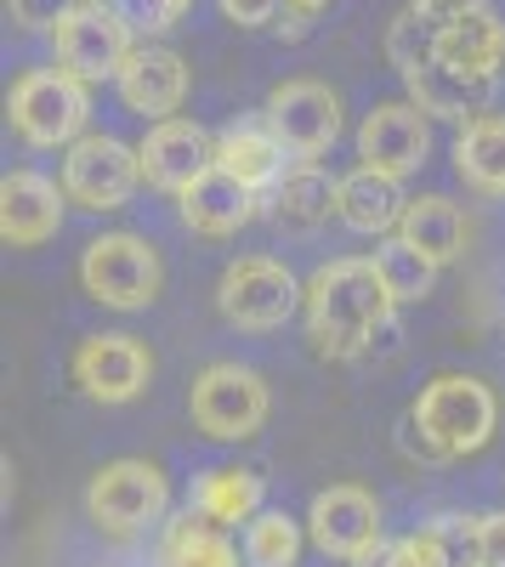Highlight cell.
<instances>
[{
	"label": "cell",
	"mask_w": 505,
	"mask_h": 567,
	"mask_svg": "<svg viewBox=\"0 0 505 567\" xmlns=\"http://www.w3.org/2000/svg\"><path fill=\"white\" fill-rule=\"evenodd\" d=\"M392 312H398V301L387 296L370 256H336L324 267H312V278H307L301 323H307L312 352L330 363L363 358L392 329Z\"/></svg>",
	"instance_id": "1"
},
{
	"label": "cell",
	"mask_w": 505,
	"mask_h": 567,
	"mask_svg": "<svg viewBox=\"0 0 505 567\" xmlns=\"http://www.w3.org/2000/svg\"><path fill=\"white\" fill-rule=\"evenodd\" d=\"M499 425V398L477 374H432L421 386V398L409 403V432L421 437L426 460H466L477 449H488Z\"/></svg>",
	"instance_id": "2"
},
{
	"label": "cell",
	"mask_w": 505,
	"mask_h": 567,
	"mask_svg": "<svg viewBox=\"0 0 505 567\" xmlns=\"http://www.w3.org/2000/svg\"><path fill=\"white\" fill-rule=\"evenodd\" d=\"M7 114L29 148H74L85 136V120H91V85L80 74H69L63 63L29 69L12 80Z\"/></svg>",
	"instance_id": "3"
},
{
	"label": "cell",
	"mask_w": 505,
	"mask_h": 567,
	"mask_svg": "<svg viewBox=\"0 0 505 567\" xmlns=\"http://www.w3.org/2000/svg\"><path fill=\"white\" fill-rule=\"evenodd\" d=\"M165 511H171V483L154 460H109L85 483V523L109 539L165 528Z\"/></svg>",
	"instance_id": "4"
},
{
	"label": "cell",
	"mask_w": 505,
	"mask_h": 567,
	"mask_svg": "<svg viewBox=\"0 0 505 567\" xmlns=\"http://www.w3.org/2000/svg\"><path fill=\"white\" fill-rule=\"evenodd\" d=\"M301 301H307V284L279 256H239L216 278V312H221V323L245 329V336L285 329L301 312Z\"/></svg>",
	"instance_id": "5"
},
{
	"label": "cell",
	"mask_w": 505,
	"mask_h": 567,
	"mask_svg": "<svg viewBox=\"0 0 505 567\" xmlns=\"http://www.w3.org/2000/svg\"><path fill=\"white\" fill-rule=\"evenodd\" d=\"M159 250L143 239V233H97L80 250V290L109 307V312H143L159 301Z\"/></svg>",
	"instance_id": "6"
},
{
	"label": "cell",
	"mask_w": 505,
	"mask_h": 567,
	"mask_svg": "<svg viewBox=\"0 0 505 567\" xmlns=\"http://www.w3.org/2000/svg\"><path fill=\"white\" fill-rule=\"evenodd\" d=\"M188 414L210 443H250L272 414V386L250 363H205L188 386Z\"/></svg>",
	"instance_id": "7"
},
{
	"label": "cell",
	"mask_w": 505,
	"mask_h": 567,
	"mask_svg": "<svg viewBox=\"0 0 505 567\" xmlns=\"http://www.w3.org/2000/svg\"><path fill=\"white\" fill-rule=\"evenodd\" d=\"M143 187V154L109 131H85L74 148H63V194L74 210H125Z\"/></svg>",
	"instance_id": "8"
},
{
	"label": "cell",
	"mask_w": 505,
	"mask_h": 567,
	"mask_svg": "<svg viewBox=\"0 0 505 567\" xmlns=\"http://www.w3.org/2000/svg\"><path fill=\"white\" fill-rule=\"evenodd\" d=\"M307 539L324 550L330 561L363 567L387 550V528H381V499L358 483H330L318 488L307 505Z\"/></svg>",
	"instance_id": "9"
},
{
	"label": "cell",
	"mask_w": 505,
	"mask_h": 567,
	"mask_svg": "<svg viewBox=\"0 0 505 567\" xmlns=\"http://www.w3.org/2000/svg\"><path fill=\"white\" fill-rule=\"evenodd\" d=\"M261 114H267L272 136L290 148L296 165H318L341 142V97H336L324 80H307V74L279 80V85L267 91Z\"/></svg>",
	"instance_id": "10"
},
{
	"label": "cell",
	"mask_w": 505,
	"mask_h": 567,
	"mask_svg": "<svg viewBox=\"0 0 505 567\" xmlns=\"http://www.w3.org/2000/svg\"><path fill=\"white\" fill-rule=\"evenodd\" d=\"M52 52L69 74H80L85 85H97V80H120L125 58L136 52V40H131V18L114 12L109 0H80V7L52 29Z\"/></svg>",
	"instance_id": "11"
},
{
	"label": "cell",
	"mask_w": 505,
	"mask_h": 567,
	"mask_svg": "<svg viewBox=\"0 0 505 567\" xmlns=\"http://www.w3.org/2000/svg\"><path fill=\"white\" fill-rule=\"evenodd\" d=\"M69 374L80 398L103 403V409H120V403H136L154 381V352L125 336V329H103V336H85L69 358Z\"/></svg>",
	"instance_id": "12"
},
{
	"label": "cell",
	"mask_w": 505,
	"mask_h": 567,
	"mask_svg": "<svg viewBox=\"0 0 505 567\" xmlns=\"http://www.w3.org/2000/svg\"><path fill=\"white\" fill-rule=\"evenodd\" d=\"M432 159V120L415 103H375L358 120V165H370L381 176H415Z\"/></svg>",
	"instance_id": "13"
},
{
	"label": "cell",
	"mask_w": 505,
	"mask_h": 567,
	"mask_svg": "<svg viewBox=\"0 0 505 567\" xmlns=\"http://www.w3.org/2000/svg\"><path fill=\"white\" fill-rule=\"evenodd\" d=\"M136 154H143V182L159 187V194H188V187L216 171V136L199 125V120H159L148 125V136L136 142Z\"/></svg>",
	"instance_id": "14"
},
{
	"label": "cell",
	"mask_w": 505,
	"mask_h": 567,
	"mask_svg": "<svg viewBox=\"0 0 505 567\" xmlns=\"http://www.w3.org/2000/svg\"><path fill=\"white\" fill-rule=\"evenodd\" d=\"M69 194L63 182L40 176V171H7L0 176V239L7 250H40L63 233Z\"/></svg>",
	"instance_id": "15"
},
{
	"label": "cell",
	"mask_w": 505,
	"mask_h": 567,
	"mask_svg": "<svg viewBox=\"0 0 505 567\" xmlns=\"http://www.w3.org/2000/svg\"><path fill=\"white\" fill-rule=\"evenodd\" d=\"M120 103L131 114H143V120H176L182 103H188V63H182V52H171V45L148 40V45H136V52L125 58L120 69Z\"/></svg>",
	"instance_id": "16"
},
{
	"label": "cell",
	"mask_w": 505,
	"mask_h": 567,
	"mask_svg": "<svg viewBox=\"0 0 505 567\" xmlns=\"http://www.w3.org/2000/svg\"><path fill=\"white\" fill-rule=\"evenodd\" d=\"M216 165L227 171V176H239L250 194H272L285 176H290V148L279 136H272V125H267V114H239V120H227L221 131H216Z\"/></svg>",
	"instance_id": "17"
},
{
	"label": "cell",
	"mask_w": 505,
	"mask_h": 567,
	"mask_svg": "<svg viewBox=\"0 0 505 567\" xmlns=\"http://www.w3.org/2000/svg\"><path fill=\"white\" fill-rule=\"evenodd\" d=\"M176 210H182V227L199 233V239H234V233H245L261 216V194H250L239 176H227L216 165L176 199Z\"/></svg>",
	"instance_id": "18"
},
{
	"label": "cell",
	"mask_w": 505,
	"mask_h": 567,
	"mask_svg": "<svg viewBox=\"0 0 505 567\" xmlns=\"http://www.w3.org/2000/svg\"><path fill=\"white\" fill-rule=\"evenodd\" d=\"M336 199H341V176H330L324 165H290V176L261 199V216L279 233H318L330 216H341Z\"/></svg>",
	"instance_id": "19"
},
{
	"label": "cell",
	"mask_w": 505,
	"mask_h": 567,
	"mask_svg": "<svg viewBox=\"0 0 505 567\" xmlns=\"http://www.w3.org/2000/svg\"><path fill=\"white\" fill-rule=\"evenodd\" d=\"M403 91H409V103H415L426 120H477L494 109V91L499 80H472L461 69H449V63H421L415 74H403Z\"/></svg>",
	"instance_id": "20"
},
{
	"label": "cell",
	"mask_w": 505,
	"mask_h": 567,
	"mask_svg": "<svg viewBox=\"0 0 505 567\" xmlns=\"http://www.w3.org/2000/svg\"><path fill=\"white\" fill-rule=\"evenodd\" d=\"M336 210H341L336 221H341L347 233H363V239H392V233L403 227L409 199H403V182H398V176H381V171H370V165H358V171L341 176Z\"/></svg>",
	"instance_id": "21"
},
{
	"label": "cell",
	"mask_w": 505,
	"mask_h": 567,
	"mask_svg": "<svg viewBox=\"0 0 505 567\" xmlns=\"http://www.w3.org/2000/svg\"><path fill=\"white\" fill-rule=\"evenodd\" d=\"M437 63L461 69L472 80H499V69H505V18L494 7H483V12H466V18L443 23L437 29Z\"/></svg>",
	"instance_id": "22"
},
{
	"label": "cell",
	"mask_w": 505,
	"mask_h": 567,
	"mask_svg": "<svg viewBox=\"0 0 505 567\" xmlns=\"http://www.w3.org/2000/svg\"><path fill=\"white\" fill-rule=\"evenodd\" d=\"M154 561H159V567H239L245 550L234 545V534H227L221 523H210V516H199V511L188 505V511L165 516Z\"/></svg>",
	"instance_id": "23"
},
{
	"label": "cell",
	"mask_w": 505,
	"mask_h": 567,
	"mask_svg": "<svg viewBox=\"0 0 505 567\" xmlns=\"http://www.w3.org/2000/svg\"><path fill=\"white\" fill-rule=\"evenodd\" d=\"M188 505L199 516H210V523H221V528H239V523H256V516L267 511V483L245 465H210V471L194 477Z\"/></svg>",
	"instance_id": "24"
},
{
	"label": "cell",
	"mask_w": 505,
	"mask_h": 567,
	"mask_svg": "<svg viewBox=\"0 0 505 567\" xmlns=\"http://www.w3.org/2000/svg\"><path fill=\"white\" fill-rule=\"evenodd\" d=\"M454 171L472 194L483 199H505V114H477L454 136Z\"/></svg>",
	"instance_id": "25"
},
{
	"label": "cell",
	"mask_w": 505,
	"mask_h": 567,
	"mask_svg": "<svg viewBox=\"0 0 505 567\" xmlns=\"http://www.w3.org/2000/svg\"><path fill=\"white\" fill-rule=\"evenodd\" d=\"M398 239L415 245L426 261L449 267V261L466 256V210L454 205V199H443V194H421V199H409Z\"/></svg>",
	"instance_id": "26"
},
{
	"label": "cell",
	"mask_w": 505,
	"mask_h": 567,
	"mask_svg": "<svg viewBox=\"0 0 505 567\" xmlns=\"http://www.w3.org/2000/svg\"><path fill=\"white\" fill-rule=\"evenodd\" d=\"M239 550H245V567H296L307 550V523H296L279 505H267L256 523H245Z\"/></svg>",
	"instance_id": "27"
},
{
	"label": "cell",
	"mask_w": 505,
	"mask_h": 567,
	"mask_svg": "<svg viewBox=\"0 0 505 567\" xmlns=\"http://www.w3.org/2000/svg\"><path fill=\"white\" fill-rule=\"evenodd\" d=\"M375 261V272H381V284H387V296L398 301V307H415V301H426L432 290H437V261H426L415 245H403L398 233L392 239H381V250L370 256Z\"/></svg>",
	"instance_id": "28"
},
{
	"label": "cell",
	"mask_w": 505,
	"mask_h": 567,
	"mask_svg": "<svg viewBox=\"0 0 505 567\" xmlns=\"http://www.w3.org/2000/svg\"><path fill=\"white\" fill-rule=\"evenodd\" d=\"M432 58H437V23H426L415 7L398 12L392 29H387V63H392L398 74H415V69L432 63Z\"/></svg>",
	"instance_id": "29"
},
{
	"label": "cell",
	"mask_w": 505,
	"mask_h": 567,
	"mask_svg": "<svg viewBox=\"0 0 505 567\" xmlns=\"http://www.w3.org/2000/svg\"><path fill=\"white\" fill-rule=\"evenodd\" d=\"M363 567H454V545H449V534L437 523H426L415 534L392 539L375 561H363Z\"/></svg>",
	"instance_id": "30"
},
{
	"label": "cell",
	"mask_w": 505,
	"mask_h": 567,
	"mask_svg": "<svg viewBox=\"0 0 505 567\" xmlns=\"http://www.w3.org/2000/svg\"><path fill=\"white\" fill-rule=\"evenodd\" d=\"M74 7H80V0H7V18H12L18 29H29V34H40V29L52 34Z\"/></svg>",
	"instance_id": "31"
},
{
	"label": "cell",
	"mask_w": 505,
	"mask_h": 567,
	"mask_svg": "<svg viewBox=\"0 0 505 567\" xmlns=\"http://www.w3.org/2000/svg\"><path fill=\"white\" fill-rule=\"evenodd\" d=\"M472 556L483 567H505V511L472 516Z\"/></svg>",
	"instance_id": "32"
},
{
	"label": "cell",
	"mask_w": 505,
	"mask_h": 567,
	"mask_svg": "<svg viewBox=\"0 0 505 567\" xmlns=\"http://www.w3.org/2000/svg\"><path fill=\"white\" fill-rule=\"evenodd\" d=\"M188 7H194V0H131L136 23H143L148 34H165V29H176Z\"/></svg>",
	"instance_id": "33"
},
{
	"label": "cell",
	"mask_w": 505,
	"mask_h": 567,
	"mask_svg": "<svg viewBox=\"0 0 505 567\" xmlns=\"http://www.w3.org/2000/svg\"><path fill=\"white\" fill-rule=\"evenodd\" d=\"M216 7H221V18H227V23H239V29H261V23L279 18L285 0H216Z\"/></svg>",
	"instance_id": "34"
},
{
	"label": "cell",
	"mask_w": 505,
	"mask_h": 567,
	"mask_svg": "<svg viewBox=\"0 0 505 567\" xmlns=\"http://www.w3.org/2000/svg\"><path fill=\"white\" fill-rule=\"evenodd\" d=\"M409 7H415L426 23H454V18H466V12H483L488 7V0H409Z\"/></svg>",
	"instance_id": "35"
},
{
	"label": "cell",
	"mask_w": 505,
	"mask_h": 567,
	"mask_svg": "<svg viewBox=\"0 0 505 567\" xmlns=\"http://www.w3.org/2000/svg\"><path fill=\"white\" fill-rule=\"evenodd\" d=\"M272 29H279L285 40H301V34L312 29V18H301V12H285V18H279V23H272Z\"/></svg>",
	"instance_id": "36"
},
{
	"label": "cell",
	"mask_w": 505,
	"mask_h": 567,
	"mask_svg": "<svg viewBox=\"0 0 505 567\" xmlns=\"http://www.w3.org/2000/svg\"><path fill=\"white\" fill-rule=\"evenodd\" d=\"M324 7H330V0H285V12H301V18H318Z\"/></svg>",
	"instance_id": "37"
}]
</instances>
